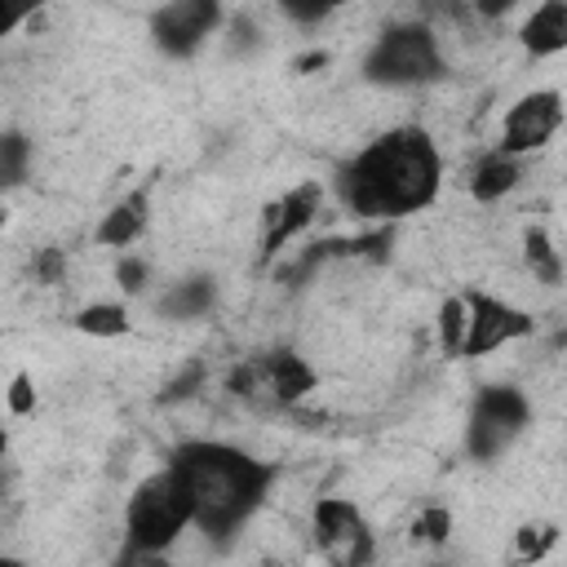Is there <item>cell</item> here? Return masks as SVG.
Returning <instances> with one entry per match:
<instances>
[{
  "mask_svg": "<svg viewBox=\"0 0 567 567\" xmlns=\"http://www.w3.org/2000/svg\"><path fill=\"white\" fill-rule=\"evenodd\" d=\"M563 124V97L558 89H536L527 97H518L505 120H501V146L505 155H527V151H540Z\"/></svg>",
  "mask_w": 567,
  "mask_h": 567,
  "instance_id": "cell-9",
  "label": "cell"
},
{
  "mask_svg": "<svg viewBox=\"0 0 567 567\" xmlns=\"http://www.w3.org/2000/svg\"><path fill=\"white\" fill-rule=\"evenodd\" d=\"M292 22H319V18H328L341 0H275Z\"/></svg>",
  "mask_w": 567,
  "mask_h": 567,
  "instance_id": "cell-21",
  "label": "cell"
},
{
  "mask_svg": "<svg viewBox=\"0 0 567 567\" xmlns=\"http://www.w3.org/2000/svg\"><path fill=\"white\" fill-rule=\"evenodd\" d=\"M523 49L532 58H554L567 49V0H540L523 22Z\"/></svg>",
  "mask_w": 567,
  "mask_h": 567,
  "instance_id": "cell-11",
  "label": "cell"
},
{
  "mask_svg": "<svg viewBox=\"0 0 567 567\" xmlns=\"http://www.w3.org/2000/svg\"><path fill=\"white\" fill-rule=\"evenodd\" d=\"M75 328L84 337H124L133 328V319H128V310L120 301H93V306H84L75 315Z\"/></svg>",
  "mask_w": 567,
  "mask_h": 567,
  "instance_id": "cell-16",
  "label": "cell"
},
{
  "mask_svg": "<svg viewBox=\"0 0 567 567\" xmlns=\"http://www.w3.org/2000/svg\"><path fill=\"white\" fill-rule=\"evenodd\" d=\"M190 527V496L173 465L146 474L124 505V536L133 554H164Z\"/></svg>",
  "mask_w": 567,
  "mask_h": 567,
  "instance_id": "cell-3",
  "label": "cell"
},
{
  "mask_svg": "<svg viewBox=\"0 0 567 567\" xmlns=\"http://www.w3.org/2000/svg\"><path fill=\"white\" fill-rule=\"evenodd\" d=\"M319 204H323V186H319V182H297L292 190H284V195L261 213V221H266V230H261V257L275 261V257L319 217Z\"/></svg>",
  "mask_w": 567,
  "mask_h": 567,
  "instance_id": "cell-10",
  "label": "cell"
},
{
  "mask_svg": "<svg viewBox=\"0 0 567 567\" xmlns=\"http://www.w3.org/2000/svg\"><path fill=\"white\" fill-rule=\"evenodd\" d=\"M518 182H523L518 155L492 151V155H483V159L474 164V173H470V195H474L478 204H496V199H505Z\"/></svg>",
  "mask_w": 567,
  "mask_h": 567,
  "instance_id": "cell-12",
  "label": "cell"
},
{
  "mask_svg": "<svg viewBox=\"0 0 567 567\" xmlns=\"http://www.w3.org/2000/svg\"><path fill=\"white\" fill-rule=\"evenodd\" d=\"M40 4H49V0H0V35H9L13 27H22Z\"/></svg>",
  "mask_w": 567,
  "mask_h": 567,
  "instance_id": "cell-23",
  "label": "cell"
},
{
  "mask_svg": "<svg viewBox=\"0 0 567 567\" xmlns=\"http://www.w3.org/2000/svg\"><path fill=\"white\" fill-rule=\"evenodd\" d=\"M310 532H315V545L332 563H368L372 558V532H368L359 505L346 496H319L310 509Z\"/></svg>",
  "mask_w": 567,
  "mask_h": 567,
  "instance_id": "cell-7",
  "label": "cell"
},
{
  "mask_svg": "<svg viewBox=\"0 0 567 567\" xmlns=\"http://www.w3.org/2000/svg\"><path fill=\"white\" fill-rule=\"evenodd\" d=\"M465 297V337H461V354L465 359H483L518 337H527L536 328V319L518 306H509L505 297H492V292H461Z\"/></svg>",
  "mask_w": 567,
  "mask_h": 567,
  "instance_id": "cell-6",
  "label": "cell"
},
{
  "mask_svg": "<svg viewBox=\"0 0 567 567\" xmlns=\"http://www.w3.org/2000/svg\"><path fill=\"white\" fill-rule=\"evenodd\" d=\"M532 421V403L514 385H483L470 408L465 425V447L474 461H496Z\"/></svg>",
  "mask_w": 567,
  "mask_h": 567,
  "instance_id": "cell-5",
  "label": "cell"
},
{
  "mask_svg": "<svg viewBox=\"0 0 567 567\" xmlns=\"http://www.w3.org/2000/svg\"><path fill=\"white\" fill-rule=\"evenodd\" d=\"M443 186V155L416 124H399L368 142L337 177L341 204L368 221H394L434 204Z\"/></svg>",
  "mask_w": 567,
  "mask_h": 567,
  "instance_id": "cell-1",
  "label": "cell"
},
{
  "mask_svg": "<svg viewBox=\"0 0 567 567\" xmlns=\"http://www.w3.org/2000/svg\"><path fill=\"white\" fill-rule=\"evenodd\" d=\"M31 168V142L22 133H0V190L18 186Z\"/></svg>",
  "mask_w": 567,
  "mask_h": 567,
  "instance_id": "cell-17",
  "label": "cell"
},
{
  "mask_svg": "<svg viewBox=\"0 0 567 567\" xmlns=\"http://www.w3.org/2000/svg\"><path fill=\"white\" fill-rule=\"evenodd\" d=\"M146 279H151V266H146L142 257H124V261L115 266V284H120L124 292H142Z\"/></svg>",
  "mask_w": 567,
  "mask_h": 567,
  "instance_id": "cell-22",
  "label": "cell"
},
{
  "mask_svg": "<svg viewBox=\"0 0 567 567\" xmlns=\"http://www.w3.org/2000/svg\"><path fill=\"white\" fill-rule=\"evenodd\" d=\"M461 337H465V297H447L439 306V346L443 354H461Z\"/></svg>",
  "mask_w": 567,
  "mask_h": 567,
  "instance_id": "cell-18",
  "label": "cell"
},
{
  "mask_svg": "<svg viewBox=\"0 0 567 567\" xmlns=\"http://www.w3.org/2000/svg\"><path fill=\"white\" fill-rule=\"evenodd\" d=\"M195 385H204V363H186V368L168 381L164 399H186V394H195Z\"/></svg>",
  "mask_w": 567,
  "mask_h": 567,
  "instance_id": "cell-24",
  "label": "cell"
},
{
  "mask_svg": "<svg viewBox=\"0 0 567 567\" xmlns=\"http://www.w3.org/2000/svg\"><path fill=\"white\" fill-rule=\"evenodd\" d=\"M35 275H40V284H58V275H62V252H58V248L40 252V261H35Z\"/></svg>",
  "mask_w": 567,
  "mask_h": 567,
  "instance_id": "cell-25",
  "label": "cell"
},
{
  "mask_svg": "<svg viewBox=\"0 0 567 567\" xmlns=\"http://www.w3.org/2000/svg\"><path fill=\"white\" fill-rule=\"evenodd\" d=\"M412 532L421 536V540H447V532H452V514L443 509V505H425L421 514H416V523H412Z\"/></svg>",
  "mask_w": 567,
  "mask_h": 567,
  "instance_id": "cell-20",
  "label": "cell"
},
{
  "mask_svg": "<svg viewBox=\"0 0 567 567\" xmlns=\"http://www.w3.org/2000/svg\"><path fill=\"white\" fill-rule=\"evenodd\" d=\"M213 297H217L213 275H190V279L173 284V288L159 297V315H164V319H199V315H208Z\"/></svg>",
  "mask_w": 567,
  "mask_h": 567,
  "instance_id": "cell-13",
  "label": "cell"
},
{
  "mask_svg": "<svg viewBox=\"0 0 567 567\" xmlns=\"http://www.w3.org/2000/svg\"><path fill=\"white\" fill-rule=\"evenodd\" d=\"M523 261H527V270H532L536 284L558 288V279H563V257H558L554 239L545 235V226H527V235H523Z\"/></svg>",
  "mask_w": 567,
  "mask_h": 567,
  "instance_id": "cell-15",
  "label": "cell"
},
{
  "mask_svg": "<svg viewBox=\"0 0 567 567\" xmlns=\"http://www.w3.org/2000/svg\"><path fill=\"white\" fill-rule=\"evenodd\" d=\"M470 4V13H478V18H501V13H509L518 0H465Z\"/></svg>",
  "mask_w": 567,
  "mask_h": 567,
  "instance_id": "cell-26",
  "label": "cell"
},
{
  "mask_svg": "<svg viewBox=\"0 0 567 567\" xmlns=\"http://www.w3.org/2000/svg\"><path fill=\"white\" fill-rule=\"evenodd\" d=\"M323 62H328V53H323V49H315V53L297 58V71H315V66H323Z\"/></svg>",
  "mask_w": 567,
  "mask_h": 567,
  "instance_id": "cell-27",
  "label": "cell"
},
{
  "mask_svg": "<svg viewBox=\"0 0 567 567\" xmlns=\"http://www.w3.org/2000/svg\"><path fill=\"white\" fill-rule=\"evenodd\" d=\"M447 71L443 44L434 35L430 22H399L385 27L372 49L363 53V80L385 84V89H416V84H434Z\"/></svg>",
  "mask_w": 567,
  "mask_h": 567,
  "instance_id": "cell-4",
  "label": "cell"
},
{
  "mask_svg": "<svg viewBox=\"0 0 567 567\" xmlns=\"http://www.w3.org/2000/svg\"><path fill=\"white\" fill-rule=\"evenodd\" d=\"M4 221H9V213H4V208H0V226H4Z\"/></svg>",
  "mask_w": 567,
  "mask_h": 567,
  "instance_id": "cell-29",
  "label": "cell"
},
{
  "mask_svg": "<svg viewBox=\"0 0 567 567\" xmlns=\"http://www.w3.org/2000/svg\"><path fill=\"white\" fill-rule=\"evenodd\" d=\"M221 27V0H164L151 13V40L168 58H190Z\"/></svg>",
  "mask_w": 567,
  "mask_h": 567,
  "instance_id": "cell-8",
  "label": "cell"
},
{
  "mask_svg": "<svg viewBox=\"0 0 567 567\" xmlns=\"http://www.w3.org/2000/svg\"><path fill=\"white\" fill-rule=\"evenodd\" d=\"M4 452H9V434H4V421H0V465H4Z\"/></svg>",
  "mask_w": 567,
  "mask_h": 567,
  "instance_id": "cell-28",
  "label": "cell"
},
{
  "mask_svg": "<svg viewBox=\"0 0 567 567\" xmlns=\"http://www.w3.org/2000/svg\"><path fill=\"white\" fill-rule=\"evenodd\" d=\"M142 226H146V199H142V195H133V199L115 204V208L102 217L97 239H102L106 248H128V244L142 235Z\"/></svg>",
  "mask_w": 567,
  "mask_h": 567,
  "instance_id": "cell-14",
  "label": "cell"
},
{
  "mask_svg": "<svg viewBox=\"0 0 567 567\" xmlns=\"http://www.w3.org/2000/svg\"><path fill=\"white\" fill-rule=\"evenodd\" d=\"M168 465L182 474L186 496H190V523L208 536H230L239 532L270 496L279 465L257 461L230 443L213 439H190L177 443Z\"/></svg>",
  "mask_w": 567,
  "mask_h": 567,
  "instance_id": "cell-2",
  "label": "cell"
},
{
  "mask_svg": "<svg viewBox=\"0 0 567 567\" xmlns=\"http://www.w3.org/2000/svg\"><path fill=\"white\" fill-rule=\"evenodd\" d=\"M4 403L13 416H31L35 412V377L31 372H13L9 390H4Z\"/></svg>",
  "mask_w": 567,
  "mask_h": 567,
  "instance_id": "cell-19",
  "label": "cell"
}]
</instances>
